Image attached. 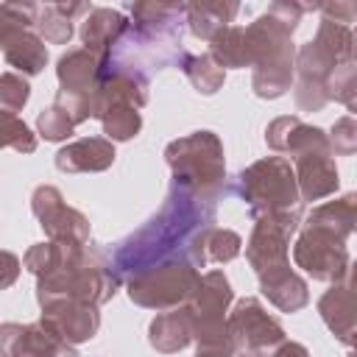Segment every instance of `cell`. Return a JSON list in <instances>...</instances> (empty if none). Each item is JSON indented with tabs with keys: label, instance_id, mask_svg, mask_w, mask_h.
Returning <instances> with one entry per match:
<instances>
[{
	"label": "cell",
	"instance_id": "cell-5",
	"mask_svg": "<svg viewBox=\"0 0 357 357\" xmlns=\"http://www.w3.org/2000/svg\"><path fill=\"white\" fill-rule=\"evenodd\" d=\"M248 45V67H251V89L262 100H276L287 89H293V28L276 20L271 11L259 14L245 28Z\"/></svg>",
	"mask_w": 357,
	"mask_h": 357
},
{
	"label": "cell",
	"instance_id": "cell-21",
	"mask_svg": "<svg viewBox=\"0 0 357 357\" xmlns=\"http://www.w3.org/2000/svg\"><path fill=\"white\" fill-rule=\"evenodd\" d=\"M262 296L282 312H298L310 304V290L307 282L290 268V262H282L276 268H268L257 273Z\"/></svg>",
	"mask_w": 357,
	"mask_h": 357
},
{
	"label": "cell",
	"instance_id": "cell-25",
	"mask_svg": "<svg viewBox=\"0 0 357 357\" xmlns=\"http://www.w3.org/2000/svg\"><path fill=\"white\" fill-rule=\"evenodd\" d=\"M148 343L159 354H176L192 343V321L187 307L165 310L148 324Z\"/></svg>",
	"mask_w": 357,
	"mask_h": 357
},
{
	"label": "cell",
	"instance_id": "cell-12",
	"mask_svg": "<svg viewBox=\"0 0 357 357\" xmlns=\"http://www.w3.org/2000/svg\"><path fill=\"white\" fill-rule=\"evenodd\" d=\"M298 226H301V212H271L254 218V229L245 243V259L254 268V273L290 262L287 259L290 237L298 231Z\"/></svg>",
	"mask_w": 357,
	"mask_h": 357
},
{
	"label": "cell",
	"instance_id": "cell-34",
	"mask_svg": "<svg viewBox=\"0 0 357 357\" xmlns=\"http://www.w3.org/2000/svg\"><path fill=\"white\" fill-rule=\"evenodd\" d=\"M31 98V84L20 73H0V112L17 114Z\"/></svg>",
	"mask_w": 357,
	"mask_h": 357
},
{
	"label": "cell",
	"instance_id": "cell-3",
	"mask_svg": "<svg viewBox=\"0 0 357 357\" xmlns=\"http://www.w3.org/2000/svg\"><path fill=\"white\" fill-rule=\"evenodd\" d=\"M343 61H354V31L349 25L321 20L315 36L296 50L293 61V98L301 112H321L329 103L326 78Z\"/></svg>",
	"mask_w": 357,
	"mask_h": 357
},
{
	"label": "cell",
	"instance_id": "cell-27",
	"mask_svg": "<svg viewBox=\"0 0 357 357\" xmlns=\"http://www.w3.org/2000/svg\"><path fill=\"white\" fill-rule=\"evenodd\" d=\"M354 223H357V195L354 192H346L335 201H326V204H318L310 218L304 220V226H315V229H324L340 240H349L351 231H354Z\"/></svg>",
	"mask_w": 357,
	"mask_h": 357
},
{
	"label": "cell",
	"instance_id": "cell-37",
	"mask_svg": "<svg viewBox=\"0 0 357 357\" xmlns=\"http://www.w3.org/2000/svg\"><path fill=\"white\" fill-rule=\"evenodd\" d=\"M20 257L11 251H0V290H8L17 279H20Z\"/></svg>",
	"mask_w": 357,
	"mask_h": 357
},
{
	"label": "cell",
	"instance_id": "cell-36",
	"mask_svg": "<svg viewBox=\"0 0 357 357\" xmlns=\"http://www.w3.org/2000/svg\"><path fill=\"white\" fill-rule=\"evenodd\" d=\"M315 11H321L324 20L349 25L354 20V14H357V6L354 3H321V6H315Z\"/></svg>",
	"mask_w": 357,
	"mask_h": 357
},
{
	"label": "cell",
	"instance_id": "cell-11",
	"mask_svg": "<svg viewBox=\"0 0 357 357\" xmlns=\"http://www.w3.org/2000/svg\"><path fill=\"white\" fill-rule=\"evenodd\" d=\"M226 329L231 346L254 357H268L284 340V326L254 296L234 301L226 315Z\"/></svg>",
	"mask_w": 357,
	"mask_h": 357
},
{
	"label": "cell",
	"instance_id": "cell-6",
	"mask_svg": "<svg viewBox=\"0 0 357 357\" xmlns=\"http://www.w3.org/2000/svg\"><path fill=\"white\" fill-rule=\"evenodd\" d=\"M237 192L245 201L251 218L271 212H301L296 173L284 156H265L240 170Z\"/></svg>",
	"mask_w": 357,
	"mask_h": 357
},
{
	"label": "cell",
	"instance_id": "cell-14",
	"mask_svg": "<svg viewBox=\"0 0 357 357\" xmlns=\"http://www.w3.org/2000/svg\"><path fill=\"white\" fill-rule=\"evenodd\" d=\"M39 324L47 332H53L59 340H64L70 346H78V343H86V340H92L98 335L100 312H98V307L84 304V301L56 298V301L42 304Z\"/></svg>",
	"mask_w": 357,
	"mask_h": 357
},
{
	"label": "cell",
	"instance_id": "cell-26",
	"mask_svg": "<svg viewBox=\"0 0 357 357\" xmlns=\"http://www.w3.org/2000/svg\"><path fill=\"white\" fill-rule=\"evenodd\" d=\"M240 6L237 3H226V0H195V3H184V22L190 28L192 36L198 39H212L215 33H220L223 28H229L237 17Z\"/></svg>",
	"mask_w": 357,
	"mask_h": 357
},
{
	"label": "cell",
	"instance_id": "cell-39",
	"mask_svg": "<svg viewBox=\"0 0 357 357\" xmlns=\"http://www.w3.org/2000/svg\"><path fill=\"white\" fill-rule=\"evenodd\" d=\"M195 357H254V354H245L234 346H212V349H198Z\"/></svg>",
	"mask_w": 357,
	"mask_h": 357
},
{
	"label": "cell",
	"instance_id": "cell-16",
	"mask_svg": "<svg viewBox=\"0 0 357 357\" xmlns=\"http://www.w3.org/2000/svg\"><path fill=\"white\" fill-rule=\"evenodd\" d=\"M0 357H78L75 346L59 340L39 321L0 324Z\"/></svg>",
	"mask_w": 357,
	"mask_h": 357
},
{
	"label": "cell",
	"instance_id": "cell-30",
	"mask_svg": "<svg viewBox=\"0 0 357 357\" xmlns=\"http://www.w3.org/2000/svg\"><path fill=\"white\" fill-rule=\"evenodd\" d=\"M33 31L42 42L50 45H67L73 39V20L64 14L61 3H42L33 14Z\"/></svg>",
	"mask_w": 357,
	"mask_h": 357
},
{
	"label": "cell",
	"instance_id": "cell-22",
	"mask_svg": "<svg viewBox=\"0 0 357 357\" xmlns=\"http://www.w3.org/2000/svg\"><path fill=\"white\" fill-rule=\"evenodd\" d=\"M0 50L6 61L25 78L39 75L47 67V47L33 28H6L0 31Z\"/></svg>",
	"mask_w": 357,
	"mask_h": 357
},
{
	"label": "cell",
	"instance_id": "cell-35",
	"mask_svg": "<svg viewBox=\"0 0 357 357\" xmlns=\"http://www.w3.org/2000/svg\"><path fill=\"white\" fill-rule=\"evenodd\" d=\"M326 139H329L332 156H351L357 151V120L351 114L335 120V126L326 134Z\"/></svg>",
	"mask_w": 357,
	"mask_h": 357
},
{
	"label": "cell",
	"instance_id": "cell-18",
	"mask_svg": "<svg viewBox=\"0 0 357 357\" xmlns=\"http://www.w3.org/2000/svg\"><path fill=\"white\" fill-rule=\"evenodd\" d=\"M128 28H131V22H128V17L123 11L98 6L81 22V42H84L81 47H86L89 53H95L109 67L112 64V56H114V47L128 33Z\"/></svg>",
	"mask_w": 357,
	"mask_h": 357
},
{
	"label": "cell",
	"instance_id": "cell-38",
	"mask_svg": "<svg viewBox=\"0 0 357 357\" xmlns=\"http://www.w3.org/2000/svg\"><path fill=\"white\" fill-rule=\"evenodd\" d=\"M271 357H310V351H307V346H301V343H296V340H282V343L271 351Z\"/></svg>",
	"mask_w": 357,
	"mask_h": 357
},
{
	"label": "cell",
	"instance_id": "cell-7",
	"mask_svg": "<svg viewBox=\"0 0 357 357\" xmlns=\"http://www.w3.org/2000/svg\"><path fill=\"white\" fill-rule=\"evenodd\" d=\"M198 279H201V271L187 257H176V259L151 265L139 273H131L126 279V293L137 307L165 312V310L184 307L192 290L198 287Z\"/></svg>",
	"mask_w": 357,
	"mask_h": 357
},
{
	"label": "cell",
	"instance_id": "cell-33",
	"mask_svg": "<svg viewBox=\"0 0 357 357\" xmlns=\"http://www.w3.org/2000/svg\"><path fill=\"white\" fill-rule=\"evenodd\" d=\"M0 148H14L20 153H33L36 151V134L8 112H0Z\"/></svg>",
	"mask_w": 357,
	"mask_h": 357
},
{
	"label": "cell",
	"instance_id": "cell-9",
	"mask_svg": "<svg viewBox=\"0 0 357 357\" xmlns=\"http://www.w3.org/2000/svg\"><path fill=\"white\" fill-rule=\"evenodd\" d=\"M106 75V64L86 47H73L56 61L59 95L53 103L67 109L75 126L92 120V100Z\"/></svg>",
	"mask_w": 357,
	"mask_h": 357
},
{
	"label": "cell",
	"instance_id": "cell-4",
	"mask_svg": "<svg viewBox=\"0 0 357 357\" xmlns=\"http://www.w3.org/2000/svg\"><path fill=\"white\" fill-rule=\"evenodd\" d=\"M165 162L173 173V187H181L195 201L215 206L226 192V156L215 131H192L165 145Z\"/></svg>",
	"mask_w": 357,
	"mask_h": 357
},
{
	"label": "cell",
	"instance_id": "cell-19",
	"mask_svg": "<svg viewBox=\"0 0 357 357\" xmlns=\"http://www.w3.org/2000/svg\"><path fill=\"white\" fill-rule=\"evenodd\" d=\"M293 173H296V184H298V195L301 204L304 201H324L329 195L337 192L340 187V173L335 165L332 151H315V153H304L298 159L290 162Z\"/></svg>",
	"mask_w": 357,
	"mask_h": 357
},
{
	"label": "cell",
	"instance_id": "cell-24",
	"mask_svg": "<svg viewBox=\"0 0 357 357\" xmlns=\"http://www.w3.org/2000/svg\"><path fill=\"white\" fill-rule=\"evenodd\" d=\"M240 251H243V237H240L237 231L220 229V226H206V229H201V231L190 240L184 257H187L195 268H204V265H209V262H218V265L231 262L234 257H240Z\"/></svg>",
	"mask_w": 357,
	"mask_h": 357
},
{
	"label": "cell",
	"instance_id": "cell-32",
	"mask_svg": "<svg viewBox=\"0 0 357 357\" xmlns=\"http://www.w3.org/2000/svg\"><path fill=\"white\" fill-rule=\"evenodd\" d=\"M73 131H75V123L67 114V109H61L59 103H50L36 114V134L45 137L47 142H64L73 137Z\"/></svg>",
	"mask_w": 357,
	"mask_h": 357
},
{
	"label": "cell",
	"instance_id": "cell-28",
	"mask_svg": "<svg viewBox=\"0 0 357 357\" xmlns=\"http://www.w3.org/2000/svg\"><path fill=\"white\" fill-rule=\"evenodd\" d=\"M178 67L184 70V75L190 78V84L195 86V92L215 95L218 89H223L226 70L209 53H181Z\"/></svg>",
	"mask_w": 357,
	"mask_h": 357
},
{
	"label": "cell",
	"instance_id": "cell-2",
	"mask_svg": "<svg viewBox=\"0 0 357 357\" xmlns=\"http://www.w3.org/2000/svg\"><path fill=\"white\" fill-rule=\"evenodd\" d=\"M22 265L36 276L39 307L56 298H73L100 307L117 293L120 284V279L112 273L109 259H103V254H98L89 243H36L25 251Z\"/></svg>",
	"mask_w": 357,
	"mask_h": 357
},
{
	"label": "cell",
	"instance_id": "cell-17",
	"mask_svg": "<svg viewBox=\"0 0 357 357\" xmlns=\"http://www.w3.org/2000/svg\"><path fill=\"white\" fill-rule=\"evenodd\" d=\"M265 142L271 151L284 153L290 159H298V156L315 153V151H329L326 131L298 120L296 114H284V117L271 120L265 128Z\"/></svg>",
	"mask_w": 357,
	"mask_h": 357
},
{
	"label": "cell",
	"instance_id": "cell-29",
	"mask_svg": "<svg viewBox=\"0 0 357 357\" xmlns=\"http://www.w3.org/2000/svg\"><path fill=\"white\" fill-rule=\"evenodd\" d=\"M209 56L223 70H243L248 67V45H245V28L229 25L220 33L209 39Z\"/></svg>",
	"mask_w": 357,
	"mask_h": 357
},
{
	"label": "cell",
	"instance_id": "cell-15",
	"mask_svg": "<svg viewBox=\"0 0 357 357\" xmlns=\"http://www.w3.org/2000/svg\"><path fill=\"white\" fill-rule=\"evenodd\" d=\"M131 17L134 22L128 33H134L139 42L181 50L184 3H134Z\"/></svg>",
	"mask_w": 357,
	"mask_h": 357
},
{
	"label": "cell",
	"instance_id": "cell-23",
	"mask_svg": "<svg viewBox=\"0 0 357 357\" xmlns=\"http://www.w3.org/2000/svg\"><path fill=\"white\" fill-rule=\"evenodd\" d=\"M318 315L326 324V329L343 343H354V290L351 276L343 282H335L321 298H318Z\"/></svg>",
	"mask_w": 357,
	"mask_h": 357
},
{
	"label": "cell",
	"instance_id": "cell-20",
	"mask_svg": "<svg viewBox=\"0 0 357 357\" xmlns=\"http://www.w3.org/2000/svg\"><path fill=\"white\" fill-rule=\"evenodd\" d=\"M114 142L106 137H81L56 151V167L61 173H103L114 165Z\"/></svg>",
	"mask_w": 357,
	"mask_h": 357
},
{
	"label": "cell",
	"instance_id": "cell-13",
	"mask_svg": "<svg viewBox=\"0 0 357 357\" xmlns=\"http://www.w3.org/2000/svg\"><path fill=\"white\" fill-rule=\"evenodd\" d=\"M31 212L36 215L47 240H64V243H78V245L89 243V234H92L89 218L78 212L75 206H70L64 195L59 192V187L39 184L31 192Z\"/></svg>",
	"mask_w": 357,
	"mask_h": 357
},
{
	"label": "cell",
	"instance_id": "cell-10",
	"mask_svg": "<svg viewBox=\"0 0 357 357\" xmlns=\"http://www.w3.org/2000/svg\"><path fill=\"white\" fill-rule=\"evenodd\" d=\"M293 262L307 276L318 282H343L351 276V257L346 248V240L315 229V226H298L296 243H293Z\"/></svg>",
	"mask_w": 357,
	"mask_h": 357
},
{
	"label": "cell",
	"instance_id": "cell-31",
	"mask_svg": "<svg viewBox=\"0 0 357 357\" xmlns=\"http://www.w3.org/2000/svg\"><path fill=\"white\" fill-rule=\"evenodd\" d=\"M326 98L343 103L349 112L357 109V61H343L329 73Z\"/></svg>",
	"mask_w": 357,
	"mask_h": 357
},
{
	"label": "cell",
	"instance_id": "cell-8",
	"mask_svg": "<svg viewBox=\"0 0 357 357\" xmlns=\"http://www.w3.org/2000/svg\"><path fill=\"white\" fill-rule=\"evenodd\" d=\"M231 301H234V290L223 271L201 273L198 287L184 304L192 321V340L198 343V349L231 346L229 329H226V315H229Z\"/></svg>",
	"mask_w": 357,
	"mask_h": 357
},
{
	"label": "cell",
	"instance_id": "cell-1",
	"mask_svg": "<svg viewBox=\"0 0 357 357\" xmlns=\"http://www.w3.org/2000/svg\"><path fill=\"white\" fill-rule=\"evenodd\" d=\"M206 226H215V206L195 201L181 187H170L165 206L142 229L117 243L109 257L112 273L123 282L151 265L184 257L190 240Z\"/></svg>",
	"mask_w": 357,
	"mask_h": 357
}]
</instances>
